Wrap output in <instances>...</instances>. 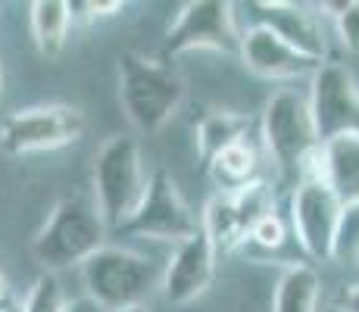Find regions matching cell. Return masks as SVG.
<instances>
[{"mask_svg": "<svg viewBox=\"0 0 359 312\" xmlns=\"http://www.w3.org/2000/svg\"><path fill=\"white\" fill-rule=\"evenodd\" d=\"M119 100L141 135H156L184 100V79L160 57L126 50L119 57Z\"/></svg>", "mask_w": 359, "mask_h": 312, "instance_id": "obj_1", "label": "cell"}, {"mask_svg": "<svg viewBox=\"0 0 359 312\" xmlns=\"http://www.w3.org/2000/svg\"><path fill=\"white\" fill-rule=\"evenodd\" d=\"M107 231L109 228L100 216L97 203L72 194L50 210V216L41 225L32 244V253L50 275L72 266L81 269L97 250L107 247Z\"/></svg>", "mask_w": 359, "mask_h": 312, "instance_id": "obj_2", "label": "cell"}, {"mask_svg": "<svg viewBox=\"0 0 359 312\" xmlns=\"http://www.w3.org/2000/svg\"><path fill=\"white\" fill-rule=\"evenodd\" d=\"M85 297L100 303L107 312L144 306L150 294L163 284V275L147 256L126 247H103L81 266Z\"/></svg>", "mask_w": 359, "mask_h": 312, "instance_id": "obj_3", "label": "cell"}, {"mask_svg": "<svg viewBox=\"0 0 359 312\" xmlns=\"http://www.w3.org/2000/svg\"><path fill=\"white\" fill-rule=\"evenodd\" d=\"M262 147L285 175H297V182L306 175L309 163L322 147L309 97L291 88L269 97L262 109Z\"/></svg>", "mask_w": 359, "mask_h": 312, "instance_id": "obj_4", "label": "cell"}, {"mask_svg": "<svg viewBox=\"0 0 359 312\" xmlns=\"http://www.w3.org/2000/svg\"><path fill=\"white\" fill-rule=\"evenodd\" d=\"M144 191L147 182H144L137 141L128 135L109 137L94 159V203L109 231H122V225L141 206Z\"/></svg>", "mask_w": 359, "mask_h": 312, "instance_id": "obj_5", "label": "cell"}, {"mask_svg": "<svg viewBox=\"0 0 359 312\" xmlns=\"http://www.w3.org/2000/svg\"><path fill=\"white\" fill-rule=\"evenodd\" d=\"M85 131V113L66 103L16 109L0 119V154L25 156L75 144Z\"/></svg>", "mask_w": 359, "mask_h": 312, "instance_id": "obj_6", "label": "cell"}, {"mask_svg": "<svg viewBox=\"0 0 359 312\" xmlns=\"http://www.w3.org/2000/svg\"><path fill=\"white\" fill-rule=\"evenodd\" d=\"M241 38L244 34L238 32L229 0H188L165 32L163 57H178L188 50L241 53Z\"/></svg>", "mask_w": 359, "mask_h": 312, "instance_id": "obj_7", "label": "cell"}, {"mask_svg": "<svg viewBox=\"0 0 359 312\" xmlns=\"http://www.w3.org/2000/svg\"><path fill=\"white\" fill-rule=\"evenodd\" d=\"M344 203L322 178H300L291 191V231L300 250L316 262L334 259V238Z\"/></svg>", "mask_w": 359, "mask_h": 312, "instance_id": "obj_8", "label": "cell"}, {"mask_svg": "<svg viewBox=\"0 0 359 312\" xmlns=\"http://www.w3.org/2000/svg\"><path fill=\"white\" fill-rule=\"evenodd\" d=\"M200 231V222L184 203L178 184L165 169H156L147 178V191H144L141 206L135 210L122 234H135V238H150V240H169V244H184Z\"/></svg>", "mask_w": 359, "mask_h": 312, "instance_id": "obj_9", "label": "cell"}, {"mask_svg": "<svg viewBox=\"0 0 359 312\" xmlns=\"http://www.w3.org/2000/svg\"><path fill=\"white\" fill-rule=\"evenodd\" d=\"M309 109L322 144L347 131H359V85L347 66L322 62L309 88Z\"/></svg>", "mask_w": 359, "mask_h": 312, "instance_id": "obj_10", "label": "cell"}, {"mask_svg": "<svg viewBox=\"0 0 359 312\" xmlns=\"http://www.w3.org/2000/svg\"><path fill=\"white\" fill-rule=\"evenodd\" d=\"M216 259L219 253L212 250L210 238L200 228L194 238H188L184 244L172 250L160 284L163 300L169 306H188L197 297H203L212 284V275H216Z\"/></svg>", "mask_w": 359, "mask_h": 312, "instance_id": "obj_11", "label": "cell"}, {"mask_svg": "<svg viewBox=\"0 0 359 312\" xmlns=\"http://www.w3.org/2000/svg\"><path fill=\"white\" fill-rule=\"evenodd\" d=\"M241 62L250 69L253 75L269 81H297V79H313L319 72L322 62L300 53L297 47H291L285 38H278L272 29L266 25H253L244 32L241 38Z\"/></svg>", "mask_w": 359, "mask_h": 312, "instance_id": "obj_12", "label": "cell"}, {"mask_svg": "<svg viewBox=\"0 0 359 312\" xmlns=\"http://www.w3.org/2000/svg\"><path fill=\"white\" fill-rule=\"evenodd\" d=\"M250 10L257 13L259 25L272 29L300 53L325 62V32H322L319 13L300 4H287V0H257L250 4Z\"/></svg>", "mask_w": 359, "mask_h": 312, "instance_id": "obj_13", "label": "cell"}, {"mask_svg": "<svg viewBox=\"0 0 359 312\" xmlns=\"http://www.w3.org/2000/svg\"><path fill=\"white\" fill-rule=\"evenodd\" d=\"M309 175L322 178L344 206L359 203V131H347L322 144L303 178Z\"/></svg>", "mask_w": 359, "mask_h": 312, "instance_id": "obj_14", "label": "cell"}, {"mask_svg": "<svg viewBox=\"0 0 359 312\" xmlns=\"http://www.w3.org/2000/svg\"><path fill=\"white\" fill-rule=\"evenodd\" d=\"M32 13V38L44 60H60L66 50L69 29H72V13L66 0H34Z\"/></svg>", "mask_w": 359, "mask_h": 312, "instance_id": "obj_15", "label": "cell"}, {"mask_svg": "<svg viewBox=\"0 0 359 312\" xmlns=\"http://www.w3.org/2000/svg\"><path fill=\"white\" fill-rule=\"evenodd\" d=\"M250 116L244 113H231V109H216V113H206L197 122V154L206 165L212 163L222 150H229L231 144L247 141L250 137Z\"/></svg>", "mask_w": 359, "mask_h": 312, "instance_id": "obj_16", "label": "cell"}, {"mask_svg": "<svg viewBox=\"0 0 359 312\" xmlns=\"http://www.w3.org/2000/svg\"><path fill=\"white\" fill-rule=\"evenodd\" d=\"M322 278L309 262H291L275 287L272 312H319Z\"/></svg>", "mask_w": 359, "mask_h": 312, "instance_id": "obj_17", "label": "cell"}, {"mask_svg": "<svg viewBox=\"0 0 359 312\" xmlns=\"http://www.w3.org/2000/svg\"><path fill=\"white\" fill-rule=\"evenodd\" d=\"M200 228H203V234L210 238V244L219 256L231 253V250H238L247 240V231H244V225H241L234 197L231 194H222V191H219L216 197H210V203H206V210H203V219H200Z\"/></svg>", "mask_w": 359, "mask_h": 312, "instance_id": "obj_18", "label": "cell"}, {"mask_svg": "<svg viewBox=\"0 0 359 312\" xmlns=\"http://www.w3.org/2000/svg\"><path fill=\"white\" fill-rule=\"evenodd\" d=\"M210 175L216 178V184L222 187V194H234L241 187L259 182V154L253 147V141H238L229 150H222L210 163Z\"/></svg>", "mask_w": 359, "mask_h": 312, "instance_id": "obj_19", "label": "cell"}, {"mask_svg": "<svg viewBox=\"0 0 359 312\" xmlns=\"http://www.w3.org/2000/svg\"><path fill=\"white\" fill-rule=\"evenodd\" d=\"M231 197H234V206H238V216H241V225H244L247 238H250V231L262 219L275 212V191H272V184H266L262 178L241 187V191H234Z\"/></svg>", "mask_w": 359, "mask_h": 312, "instance_id": "obj_20", "label": "cell"}, {"mask_svg": "<svg viewBox=\"0 0 359 312\" xmlns=\"http://www.w3.org/2000/svg\"><path fill=\"white\" fill-rule=\"evenodd\" d=\"M334 262L359 266V203L344 206V216L334 238Z\"/></svg>", "mask_w": 359, "mask_h": 312, "instance_id": "obj_21", "label": "cell"}, {"mask_svg": "<svg viewBox=\"0 0 359 312\" xmlns=\"http://www.w3.org/2000/svg\"><path fill=\"white\" fill-rule=\"evenodd\" d=\"M66 297H63V284L57 275L44 272L38 281L32 284L29 297H25V312H66Z\"/></svg>", "mask_w": 359, "mask_h": 312, "instance_id": "obj_22", "label": "cell"}, {"mask_svg": "<svg viewBox=\"0 0 359 312\" xmlns=\"http://www.w3.org/2000/svg\"><path fill=\"white\" fill-rule=\"evenodd\" d=\"M122 10H126V4H119V0H109V4H103V0H69L72 25H81V29L97 22L103 16H116Z\"/></svg>", "mask_w": 359, "mask_h": 312, "instance_id": "obj_23", "label": "cell"}, {"mask_svg": "<svg viewBox=\"0 0 359 312\" xmlns=\"http://www.w3.org/2000/svg\"><path fill=\"white\" fill-rule=\"evenodd\" d=\"M250 240L253 247H259V250H278V247H285V240H287V225H285V219L278 216V212H272V216H266L259 222L257 228L250 231Z\"/></svg>", "mask_w": 359, "mask_h": 312, "instance_id": "obj_24", "label": "cell"}, {"mask_svg": "<svg viewBox=\"0 0 359 312\" xmlns=\"http://www.w3.org/2000/svg\"><path fill=\"white\" fill-rule=\"evenodd\" d=\"M334 29L344 50L359 57V0H347L344 4V10L334 16Z\"/></svg>", "mask_w": 359, "mask_h": 312, "instance_id": "obj_25", "label": "cell"}, {"mask_svg": "<svg viewBox=\"0 0 359 312\" xmlns=\"http://www.w3.org/2000/svg\"><path fill=\"white\" fill-rule=\"evenodd\" d=\"M337 312H359V284H350V287L341 290L337 297Z\"/></svg>", "mask_w": 359, "mask_h": 312, "instance_id": "obj_26", "label": "cell"}, {"mask_svg": "<svg viewBox=\"0 0 359 312\" xmlns=\"http://www.w3.org/2000/svg\"><path fill=\"white\" fill-rule=\"evenodd\" d=\"M66 312H107L100 303H94L91 297H75V300L66 303Z\"/></svg>", "mask_w": 359, "mask_h": 312, "instance_id": "obj_27", "label": "cell"}, {"mask_svg": "<svg viewBox=\"0 0 359 312\" xmlns=\"http://www.w3.org/2000/svg\"><path fill=\"white\" fill-rule=\"evenodd\" d=\"M0 312H25V303L16 294H6L0 297Z\"/></svg>", "mask_w": 359, "mask_h": 312, "instance_id": "obj_28", "label": "cell"}, {"mask_svg": "<svg viewBox=\"0 0 359 312\" xmlns=\"http://www.w3.org/2000/svg\"><path fill=\"white\" fill-rule=\"evenodd\" d=\"M10 294V287H6V278H4V272H0V297H6Z\"/></svg>", "mask_w": 359, "mask_h": 312, "instance_id": "obj_29", "label": "cell"}, {"mask_svg": "<svg viewBox=\"0 0 359 312\" xmlns=\"http://www.w3.org/2000/svg\"><path fill=\"white\" fill-rule=\"evenodd\" d=\"M0 100H4V69H0Z\"/></svg>", "mask_w": 359, "mask_h": 312, "instance_id": "obj_30", "label": "cell"}, {"mask_svg": "<svg viewBox=\"0 0 359 312\" xmlns=\"http://www.w3.org/2000/svg\"><path fill=\"white\" fill-rule=\"evenodd\" d=\"M122 312H147V306H135V309H122Z\"/></svg>", "mask_w": 359, "mask_h": 312, "instance_id": "obj_31", "label": "cell"}, {"mask_svg": "<svg viewBox=\"0 0 359 312\" xmlns=\"http://www.w3.org/2000/svg\"><path fill=\"white\" fill-rule=\"evenodd\" d=\"M331 312H337V309H331Z\"/></svg>", "mask_w": 359, "mask_h": 312, "instance_id": "obj_32", "label": "cell"}]
</instances>
